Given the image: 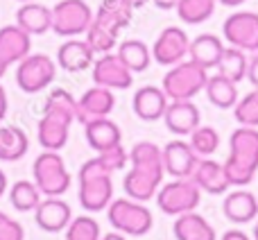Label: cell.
Listing matches in <instances>:
<instances>
[{
	"mask_svg": "<svg viewBox=\"0 0 258 240\" xmlns=\"http://www.w3.org/2000/svg\"><path fill=\"white\" fill-rule=\"evenodd\" d=\"M129 172L122 179V188H125L129 200L147 202L156 195V191L163 184V159H161V147L154 143H136L129 152Z\"/></svg>",
	"mask_w": 258,
	"mask_h": 240,
	"instance_id": "cell-1",
	"label": "cell"
},
{
	"mask_svg": "<svg viewBox=\"0 0 258 240\" xmlns=\"http://www.w3.org/2000/svg\"><path fill=\"white\" fill-rule=\"evenodd\" d=\"M224 172L231 186L245 188L254 182L258 172V129L238 127L229 138V159L224 161Z\"/></svg>",
	"mask_w": 258,
	"mask_h": 240,
	"instance_id": "cell-2",
	"label": "cell"
},
{
	"mask_svg": "<svg viewBox=\"0 0 258 240\" xmlns=\"http://www.w3.org/2000/svg\"><path fill=\"white\" fill-rule=\"evenodd\" d=\"M80 204L89 213H100L113 200L111 172L102 165L98 156L89 159L80 168Z\"/></svg>",
	"mask_w": 258,
	"mask_h": 240,
	"instance_id": "cell-3",
	"label": "cell"
},
{
	"mask_svg": "<svg viewBox=\"0 0 258 240\" xmlns=\"http://www.w3.org/2000/svg\"><path fill=\"white\" fill-rule=\"evenodd\" d=\"M107 218L116 231L134 238L147 236L154 227L152 211L145 206V202H136L129 200V197L111 200V204L107 206Z\"/></svg>",
	"mask_w": 258,
	"mask_h": 240,
	"instance_id": "cell-4",
	"label": "cell"
},
{
	"mask_svg": "<svg viewBox=\"0 0 258 240\" xmlns=\"http://www.w3.org/2000/svg\"><path fill=\"white\" fill-rule=\"evenodd\" d=\"M209 82V71L202 66H197L190 59L170 66V71L163 77V93L168 95V100H192L197 93H202Z\"/></svg>",
	"mask_w": 258,
	"mask_h": 240,
	"instance_id": "cell-5",
	"label": "cell"
},
{
	"mask_svg": "<svg viewBox=\"0 0 258 240\" xmlns=\"http://www.w3.org/2000/svg\"><path fill=\"white\" fill-rule=\"evenodd\" d=\"M34 184L45 197H61L71 188V172L59 152H41L32 165Z\"/></svg>",
	"mask_w": 258,
	"mask_h": 240,
	"instance_id": "cell-6",
	"label": "cell"
},
{
	"mask_svg": "<svg viewBox=\"0 0 258 240\" xmlns=\"http://www.w3.org/2000/svg\"><path fill=\"white\" fill-rule=\"evenodd\" d=\"M52 25L50 30L57 36L75 39L86 34L91 21H93V9L86 0H59L52 9Z\"/></svg>",
	"mask_w": 258,
	"mask_h": 240,
	"instance_id": "cell-7",
	"label": "cell"
},
{
	"mask_svg": "<svg viewBox=\"0 0 258 240\" xmlns=\"http://www.w3.org/2000/svg\"><path fill=\"white\" fill-rule=\"evenodd\" d=\"M156 204L165 215H183L200 206L202 191L192 179H174V182L161 184L156 191Z\"/></svg>",
	"mask_w": 258,
	"mask_h": 240,
	"instance_id": "cell-8",
	"label": "cell"
},
{
	"mask_svg": "<svg viewBox=\"0 0 258 240\" xmlns=\"http://www.w3.org/2000/svg\"><path fill=\"white\" fill-rule=\"evenodd\" d=\"M57 77V62L48 57V54H27L21 59L16 66V84L23 93H39L45 91Z\"/></svg>",
	"mask_w": 258,
	"mask_h": 240,
	"instance_id": "cell-9",
	"label": "cell"
},
{
	"mask_svg": "<svg viewBox=\"0 0 258 240\" xmlns=\"http://www.w3.org/2000/svg\"><path fill=\"white\" fill-rule=\"evenodd\" d=\"M222 34L231 48L242 52H258V14L256 12H233L224 18Z\"/></svg>",
	"mask_w": 258,
	"mask_h": 240,
	"instance_id": "cell-10",
	"label": "cell"
},
{
	"mask_svg": "<svg viewBox=\"0 0 258 240\" xmlns=\"http://www.w3.org/2000/svg\"><path fill=\"white\" fill-rule=\"evenodd\" d=\"M73 123H75V116H71V113L45 109L39 120V127H36L39 145L48 152H59L68 143V134H71Z\"/></svg>",
	"mask_w": 258,
	"mask_h": 240,
	"instance_id": "cell-11",
	"label": "cell"
},
{
	"mask_svg": "<svg viewBox=\"0 0 258 240\" xmlns=\"http://www.w3.org/2000/svg\"><path fill=\"white\" fill-rule=\"evenodd\" d=\"M91 71H93L91 75H93L95 86H104V89H111V91H125L134 82V73L113 52L100 54L93 62Z\"/></svg>",
	"mask_w": 258,
	"mask_h": 240,
	"instance_id": "cell-12",
	"label": "cell"
},
{
	"mask_svg": "<svg viewBox=\"0 0 258 240\" xmlns=\"http://www.w3.org/2000/svg\"><path fill=\"white\" fill-rule=\"evenodd\" d=\"M188 48H190V39H188L186 30H181L177 25H170L154 41L152 57L161 66H174V64L183 62L188 57Z\"/></svg>",
	"mask_w": 258,
	"mask_h": 240,
	"instance_id": "cell-13",
	"label": "cell"
},
{
	"mask_svg": "<svg viewBox=\"0 0 258 240\" xmlns=\"http://www.w3.org/2000/svg\"><path fill=\"white\" fill-rule=\"evenodd\" d=\"M161 159H163V170L174 179H190L195 172L200 156L190 147L188 141H170L168 145L161 150Z\"/></svg>",
	"mask_w": 258,
	"mask_h": 240,
	"instance_id": "cell-14",
	"label": "cell"
},
{
	"mask_svg": "<svg viewBox=\"0 0 258 240\" xmlns=\"http://www.w3.org/2000/svg\"><path fill=\"white\" fill-rule=\"evenodd\" d=\"M163 123L174 136H190L202 125V116L192 100H170L163 113Z\"/></svg>",
	"mask_w": 258,
	"mask_h": 240,
	"instance_id": "cell-15",
	"label": "cell"
},
{
	"mask_svg": "<svg viewBox=\"0 0 258 240\" xmlns=\"http://www.w3.org/2000/svg\"><path fill=\"white\" fill-rule=\"evenodd\" d=\"M113 109H116V95H113V91L104 89V86H93V89H89L77 100L75 120L86 125L89 120H95V118H109V113Z\"/></svg>",
	"mask_w": 258,
	"mask_h": 240,
	"instance_id": "cell-16",
	"label": "cell"
},
{
	"mask_svg": "<svg viewBox=\"0 0 258 240\" xmlns=\"http://www.w3.org/2000/svg\"><path fill=\"white\" fill-rule=\"evenodd\" d=\"M34 220H36V224L48 233L66 231V227L73 220L71 204L63 202L61 197H45L34 209Z\"/></svg>",
	"mask_w": 258,
	"mask_h": 240,
	"instance_id": "cell-17",
	"label": "cell"
},
{
	"mask_svg": "<svg viewBox=\"0 0 258 240\" xmlns=\"http://www.w3.org/2000/svg\"><path fill=\"white\" fill-rule=\"evenodd\" d=\"M32 52V36L18 25L0 27V64L14 66Z\"/></svg>",
	"mask_w": 258,
	"mask_h": 240,
	"instance_id": "cell-18",
	"label": "cell"
},
{
	"mask_svg": "<svg viewBox=\"0 0 258 240\" xmlns=\"http://www.w3.org/2000/svg\"><path fill=\"white\" fill-rule=\"evenodd\" d=\"M95 52L84 39H68L57 50V66L66 73H84L93 66Z\"/></svg>",
	"mask_w": 258,
	"mask_h": 240,
	"instance_id": "cell-19",
	"label": "cell"
},
{
	"mask_svg": "<svg viewBox=\"0 0 258 240\" xmlns=\"http://www.w3.org/2000/svg\"><path fill=\"white\" fill-rule=\"evenodd\" d=\"M134 113H136L141 120L145 123H154V120H161L165 113V107H168V95L163 93V89L159 86H141V89L134 93L132 100Z\"/></svg>",
	"mask_w": 258,
	"mask_h": 240,
	"instance_id": "cell-20",
	"label": "cell"
},
{
	"mask_svg": "<svg viewBox=\"0 0 258 240\" xmlns=\"http://www.w3.org/2000/svg\"><path fill=\"white\" fill-rule=\"evenodd\" d=\"M222 213L233 224H247L258 218V197L249 191H233L224 197Z\"/></svg>",
	"mask_w": 258,
	"mask_h": 240,
	"instance_id": "cell-21",
	"label": "cell"
},
{
	"mask_svg": "<svg viewBox=\"0 0 258 240\" xmlns=\"http://www.w3.org/2000/svg\"><path fill=\"white\" fill-rule=\"evenodd\" d=\"M190 179L200 186V191L209 193V195H222V193H227V188L231 186L227 179V172H224V165L213 161L211 156L200 159V163H197Z\"/></svg>",
	"mask_w": 258,
	"mask_h": 240,
	"instance_id": "cell-22",
	"label": "cell"
},
{
	"mask_svg": "<svg viewBox=\"0 0 258 240\" xmlns=\"http://www.w3.org/2000/svg\"><path fill=\"white\" fill-rule=\"evenodd\" d=\"M84 136H86V143H89L95 152L111 150V147L120 145V141H122L120 127H118V123H113L111 118L89 120V123L84 125Z\"/></svg>",
	"mask_w": 258,
	"mask_h": 240,
	"instance_id": "cell-23",
	"label": "cell"
},
{
	"mask_svg": "<svg viewBox=\"0 0 258 240\" xmlns=\"http://www.w3.org/2000/svg\"><path fill=\"white\" fill-rule=\"evenodd\" d=\"M16 25L21 30H25L30 36H41L45 32H50L52 25V12L50 7L41 3H23L16 12Z\"/></svg>",
	"mask_w": 258,
	"mask_h": 240,
	"instance_id": "cell-24",
	"label": "cell"
},
{
	"mask_svg": "<svg viewBox=\"0 0 258 240\" xmlns=\"http://www.w3.org/2000/svg\"><path fill=\"white\" fill-rule=\"evenodd\" d=\"M172 233L177 240H218L213 224L195 211L177 215L172 224Z\"/></svg>",
	"mask_w": 258,
	"mask_h": 240,
	"instance_id": "cell-25",
	"label": "cell"
},
{
	"mask_svg": "<svg viewBox=\"0 0 258 240\" xmlns=\"http://www.w3.org/2000/svg\"><path fill=\"white\" fill-rule=\"evenodd\" d=\"M120 27H116L113 23H109L107 18H102L100 14H93L89 30H86V43L91 45L95 54H107L116 48L118 36H120Z\"/></svg>",
	"mask_w": 258,
	"mask_h": 240,
	"instance_id": "cell-26",
	"label": "cell"
},
{
	"mask_svg": "<svg viewBox=\"0 0 258 240\" xmlns=\"http://www.w3.org/2000/svg\"><path fill=\"white\" fill-rule=\"evenodd\" d=\"M222 52H224V43H222V39L215 34H197L195 39L190 41V48H188L190 62H195L197 66L206 68V71L218 66Z\"/></svg>",
	"mask_w": 258,
	"mask_h": 240,
	"instance_id": "cell-27",
	"label": "cell"
},
{
	"mask_svg": "<svg viewBox=\"0 0 258 240\" xmlns=\"http://www.w3.org/2000/svg\"><path fill=\"white\" fill-rule=\"evenodd\" d=\"M204 91H206V98L211 100V104L218 109H233L236 102L240 100L238 98V84L222 75L209 77Z\"/></svg>",
	"mask_w": 258,
	"mask_h": 240,
	"instance_id": "cell-28",
	"label": "cell"
},
{
	"mask_svg": "<svg viewBox=\"0 0 258 240\" xmlns=\"http://www.w3.org/2000/svg\"><path fill=\"white\" fill-rule=\"evenodd\" d=\"M30 150V138L21 127H0V161H18Z\"/></svg>",
	"mask_w": 258,
	"mask_h": 240,
	"instance_id": "cell-29",
	"label": "cell"
},
{
	"mask_svg": "<svg viewBox=\"0 0 258 240\" xmlns=\"http://www.w3.org/2000/svg\"><path fill=\"white\" fill-rule=\"evenodd\" d=\"M118 57L120 62L125 64L132 73H143L150 68V62H152V52L147 48L145 41L141 39H127L118 45Z\"/></svg>",
	"mask_w": 258,
	"mask_h": 240,
	"instance_id": "cell-30",
	"label": "cell"
},
{
	"mask_svg": "<svg viewBox=\"0 0 258 240\" xmlns=\"http://www.w3.org/2000/svg\"><path fill=\"white\" fill-rule=\"evenodd\" d=\"M247 54L242 52V50L238 48H224L222 57H220L218 66H215V71H218V75L227 77V80L231 82H242L247 77Z\"/></svg>",
	"mask_w": 258,
	"mask_h": 240,
	"instance_id": "cell-31",
	"label": "cell"
},
{
	"mask_svg": "<svg viewBox=\"0 0 258 240\" xmlns=\"http://www.w3.org/2000/svg\"><path fill=\"white\" fill-rule=\"evenodd\" d=\"M215 3L218 0H179L177 16L186 25H200L215 14Z\"/></svg>",
	"mask_w": 258,
	"mask_h": 240,
	"instance_id": "cell-32",
	"label": "cell"
},
{
	"mask_svg": "<svg viewBox=\"0 0 258 240\" xmlns=\"http://www.w3.org/2000/svg\"><path fill=\"white\" fill-rule=\"evenodd\" d=\"M9 200H12V206L21 213H27V211H34L41 202V191L36 188L34 182H27V179H21L16 182L12 188H9Z\"/></svg>",
	"mask_w": 258,
	"mask_h": 240,
	"instance_id": "cell-33",
	"label": "cell"
},
{
	"mask_svg": "<svg viewBox=\"0 0 258 240\" xmlns=\"http://www.w3.org/2000/svg\"><path fill=\"white\" fill-rule=\"evenodd\" d=\"M188 143H190V147L195 150V154L200 156V159H206V156L218 152L220 134H218V129L211 127V125H200V127L190 134V141Z\"/></svg>",
	"mask_w": 258,
	"mask_h": 240,
	"instance_id": "cell-34",
	"label": "cell"
},
{
	"mask_svg": "<svg viewBox=\"0 0 258 240\" xmlns=\"http://www.w3.org/2000/svg\"><path fill=\"white\" fill-rule=\"evenodd\" d=\"M95 14H100L102 18H107L109 23H113L120 30H125L134 18V7L127 0H102Z\"/></svg>",
	"mask_w": 258,
	"mask_h": 240,
	"instance_id": "cell-35",
	"label": "cell"
},
{
	"mask_svg": "<svg viewBox=\"0 0 258 240\" xmlns=\"http://www.w3.org/2000/svg\"><path fill=\"white\" fill-rule=\"evenodd\" d=\"M100 238H102L100 224L91 215L73 218L71 224L66 227V240H100Z\"/></svg>",
	"mask_w": 258,
	"mask_h": 240,
	"instance_id": "cell-36",
	"label": "cell"
},
{
	"mask_svg": "<svg viewBox=\"0 0 258 240\" xmlns=\"http://www.w3.org/2000/svg\"><path fill=\"white\" fill-rule=\"evenodd\" d=\"M233 116H236L240 127L258 129V89L249 91L242 100H238L236 107H233Z\"/></svg>",
	"mask_w": 258,
	"mask_h": 240,
	"instance_id": "cell-37",
	"label": "cell"
},
{
	"mask_svg": "<svg viewBox=\"0 0 258 240\" xmlns=\"http://www.w3.org/2000/svg\"><path fill=\"white\" fill-rule=\"evenodd\" d=\"M45 109H52V111H63V113H71V116H75L77 100L73 98V95L68 93L66 89H54V91H50L48 98H45L43 111H45Z\"/></svg>",
	"mask_w": 258,
	"mask_h": 240,
	"instance_id": "cell-38",
	"label": "cell"
},
{
	"mask_svg": "<svg viewBox=\"0 0 258 240\" xmlns=\"http://www.w3.org/2000/svg\"><path fill=\"white\" fill-rule=\"evenodd\" d=\"M23 238H25L23 224L0 211V240H23Z\"/></svg>",
	"mask_w": 258,
	"mask_h": 240,
	"instance_id": "cell-39",
	"label": "cell"
},
{
	"mask_svg": "<svg viewBox=\"0 0 258 240\" xmlns=\"http://www.w3.org/2000/svg\"><path fill=\"white\" fill-rule=\"evenodd\" d=\"M247 80L258 89V52L254 54V59L247 64Z\"/></svg>",
	"mask_w": 258,
	"mask_h": 240,
	"instance_id": "cell-40",
	"label": "cell"
},
{
	"mask_svg": "<svg viewBox=\"0 0 258 240\" xmlns=\"http://www.w3.org/2000/svg\"><path fill=\"white\" fill-rule=\"evenodd\" d=\"M222 240H251V238L245 231H240V229H229V231H224Z\"/></svg>",
	"mask_w": 258,
	"mask_h": 240,
	"instance_id": "cell-41",
	"label": "cell"
},
{
	"mask_svg": "<svg viewBox=\"0 0 258 240\" xmlns=\"http://www.w3.org/2000/svg\"><path fill=\"white\" fill-rule=\"evenodd\" d=\"M7 109H9V100H7V91L0 86V123L5 120V116H7Z\"/></svg>",
	"mask_w": 258,
	"mask_h": 240,
	"instance_id": "cell-42",
	"label": "cell"
},
{
	"mask_svg": "<svg viewBox=\"0 0 258 240\" xmlns=\"http://www.w3.org/2000/svg\"><path fill=\"white\" fill-rule=\"evenodd\" d=\"M152 3H154L159 9H177L179 0H152Z\"/></svg>",
	"mask_w": 258,
	"mask_h": 240,
	"instance_id": "cell-43",
	"label": "cell"
},
{
	"mask_svg": "<svg viewBox=\"0 0 258 240\" xmlns=\"http://www.w3.org/2000/svg\"><path fill=\"white\" fill-rule=\"evenodd\" d=\"M100 240H127V238H125V233H120V231H111V233H107V236H102Z\"/></svg>",
	"mask_w": 258,
	"mask_h": 240,
	"instance_id": "cell-44",
	"label": "cell"
},
{
	"mask_svg": "<svg viewBox=\"0 0 258 240\" xmlns=\"http://www.w3.org/2000/svg\"><path fill=\"white\" fill-rule=\"evenodd\" d=\"M5 191H7V174L0 170V197L5 195Z\"/></svg>",
	"mask_w": 258,
	"mask_h": 240,
	"instance_id": "cell-45",
	"label": "cell"
},
{
	"mask_svg": "<svg viewBox=\"0 0 258 240\" xmlns=\"http://www.w3.org/2000/svg\"><path fill=\"white\" fill-rule=\"evenodd\" d=\"M220 5H224V7H238V5H242L245 0H218Z\"/></svg>",
	"mask_w": 258,
	"mask_h": 240,
	"instance_id": "cell-46",
	"label": "cell"
},
{
	"mask_svg": "<svg viewBox=\"0 0 258 240\" xmlns=\"http://www.w3.org/2000/svg\"><path fill=\"white\" fill-rule=\"evenodd\" d=\"M127 3L132 5L134 9H138V7H143V5H147V3H150V0H127Z\"/></svg>",
	"mask_w": 258,
	"mask_h": 240,
	"instance_id": "cell-47",
	"label": "cell"
},
{
	"mask_svg": "<svg viewBox=\"0 0 258 240\" xmlns=\"http://www.w3.org/2000/svg\"><path fill=\"white\" fill-rule=\"evenodd\" d=\"M5 73H7V66H5V64H0V80H3Z\"/></svg>",
	"mask_w": 258,
	"mask_h": 240,
	"instance_id": "cell-48",
	"label": "cell"
},
{
	"mask_svg": "<svg viewBox=\"0 0 258 240\" xmlns=\"http://www.w3.org/2000/svg\"><path fill=\"white\" fill-rule=\"evenodd\" d=\"M254 240H258V218H256V224H254Z\"/></svg>",
	"mask_w": 258,
	"mask_h": 240,
	"instance_id": "cell-49",
	"label": "cell"
},
{
	"mask_svg": "<svg viewBox=\"0 0 258 240\" xmlns=\"http://www.w3.org/2000/svg\"><path fill=\"white\" fill-rule=\"evenodd\" d=\"M18 3H34V0H18Z\"/></svg>",
	"mask_w": 258,
	"mask_h": 240,
	"instance_id": "cell-50",
	"label": "cell"
}]
</instances>
